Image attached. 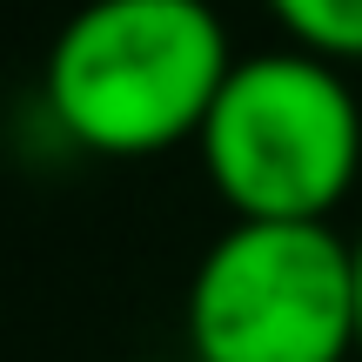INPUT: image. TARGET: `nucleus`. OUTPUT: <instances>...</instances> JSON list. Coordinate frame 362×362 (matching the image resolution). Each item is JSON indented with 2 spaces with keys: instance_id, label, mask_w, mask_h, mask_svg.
<instances>
[{
  "instance_id": "f257e3e1",
  "label": "nucleus",
  "mask_w": 362,
  "mask_h": 362,
  "mask_svg": "<svg viewBox=\"0 0 362 362\" xmlns=\"http://www.w3.org/2000/svg\"><path fill=\"white\" fill-rule=\"evenodd\" d=\"M235 54L208 0H88L47 47V115L88 155L141 161L194 141Z\"/></svg>"
},
{
  "instance_id": "f03ea898",
  "label": "nucleus",
  "mask_w": 362,
  "mask_h": 362,
  "mask_svg": "<svg viewBox=\"0 0 362 362\" xmlns=\"http://www.w3.org/2000/svg\"><path fill=\"white\" fill-rule=\"evenodd\" d=\"M194 148L228 215L329 221L362 175V107L342 61L309 47L248 54L228 67Z\"/></svg>"
},
{
  "instance_id": "7ed1b4c3",
  "label": "nucleus",
  "mask_w": 362,
  "mask_h": 362,
  "mask_svg": "<svg viewBox=\"0 0 362 362\" xmlns=\"http://www.w3.org/2000/svg\"><path fill=\"white\" fill-rule=\"evenodd\" d=\"M194 362H349L356 248L336 221L235 215L188 275Z\"/></svg>"
},
{
  "instance_id": "20e7f679",
  "label": "nucleus",
  "mask_w": 362,
  "mask_h": 362,
  "mask_svg": "<svg viewBox=\"0 0 362 362\" xmlns=\"http://www.w3.org/2000/svg\"><path fill=\"white\" fill-rule=\"evenodd\" d=\"M269 13L296 47L342 67L362 61V0H269Z\"/></svg>"
},
{
  "instance_id": "39448f33",
  "label": "nucleus",
  "mask_w": 362,
  "mask_h": 362,
  "mask_svg": "<svg viewBox=\"0 0 362 362\" xmlns=\"http://www.w3.org/2000/svg\"><path fill=\"white\" fill-rule=\"evenodd\" d=\"M356 356H362V235H356Z\"/></svg>"
}]
</instances>
